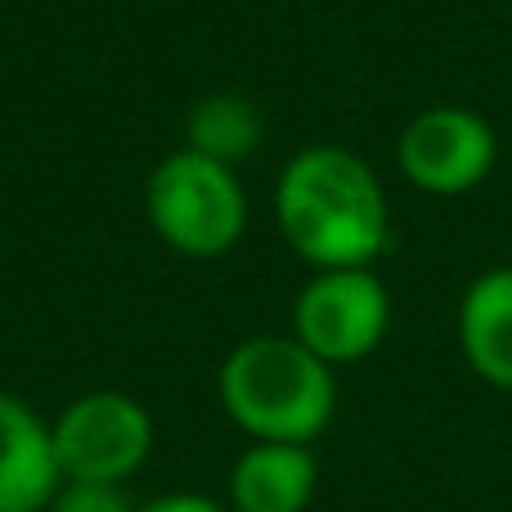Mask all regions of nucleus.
Segmentation results:
<instances>
[{
    "mask_svg": "<svg viewBox=\"0 0 512 512\" xmlns=\"http://www.w3.org/2000/svg\"><path fill=\"white\" fill-rule=\"evenodd\" d=\"M274 216L288 248L315 270H360L382 256L391 212L373 167L351 149L315 144L283 167Z\"/></svg>",
    "mask_w": 512,
    "mask_h": 512,
    "instance_id": "nucleus-1",
    "label": "nucleus"
},
{
    "mask_svg": "<svg viewBox=\"0 0 512 512\" xmlns=\"http://www.w3.org/2000/svg\"><path fill=\"white\" fill-rule=\"evenodd\" d=\"M221 405L252 441L310 445L337 409L333 364L297 337H248L221 364Z\"/></svg>",
    "mask_w": 512,
    "mask_h": 512,
    "instance_id": "nucleus-2",
    "label": "nucleus"
},
{
    "mask_svg": "<svg viewBox=\"0 0 512 512\" xmlns=\"http://www.w3.org/2000/svg\"><path fill=\"white\" fill-rule=\"evenodd\" d=\"M144 207L158 239L198 261L225 256L248 230V194L234 167L194 149H180L153 167Z\"/></svg>",
    "mask_w": 512,
    "mask_h": 512,
    "instance_id": "nucleus-3",
    "label": "nucleus"
},
{
    "mask_svg": "<svg viewBox=\"0 0 512 512\" xmlns=\"http://www.w3.org/2000/svg\"><path fill=\"white\" fill-rule=\"evenodd\" d=\"M54 459L63 481H108L122 486L144 468L153 450V423L140 400L122 391H90L50 423Z\"/></svg>",
    "mask_w": 512,
    "mask_h": 512,
    "instance_id": "nucleus-4",
    "label": "nucleus"
},
{
    "mask_svg": "<svg viewBox=\"0 0 512 512\" xmlns=\"http://www.w3.org/2000/svg\"><path fill=\"white\" fill-rule=\"evenodd\" d=\"M391 297L382 279L360 270H319L292 306V337L324 364H355L373 355L387 337Z\"/></svg>",
    "mask_w": 512,
    "mask_h": 512,
    "instance_id": "nucleus-5",
    "label": "nucleus"
},
{
    "mask_svg": "<svg viewBox=\"0 0 512 512\" xmlns=\"http://www.w3.org/2000/svg\"><path fill=\"white\" fill-rule=\"evenodd\" d=\"M396 162L400 176L423 194H472L477 185H486L499 162L495 126L463 104H432L409 117V126L400 131Z\"/></svg>",
    "mask_w": 512,
    "mask_h": 512,
    "instance_id": "nucleus-6",
    "label": "nucleus"
},
{
    "mask_svg": "<svg viewBox=\"0 0 512 512\" xmlns=\"http://www.w3.org/2000/svg\"><path fill=\"white\" fill-rule=\"evenodd\" d=\"M63 486L50 423L0 391V512H41Z\"/></svg>",
    "mask_w": 512,
    "mask_h": 512,
    "instance_id": "nucleus-7",
    "label": "nucleus"
},
{
    "mask_svg": "<svg viewBox=\"0 0 512 512\" xmlns=\"http://www.w3.org/2000/svg\"><path fill=\"white\" fill-rule=\"evenodd\" d=\"M319 486V463L310 445L256 441L230 472L234 512H306Z\"/></svg>",
    "mask_w": 512,
    "mask_h": 512,
    "instance_id": "nucleus-8",
    "label": "nucleus"
},
{
    "mask_svg": "<svg viewBox=\"0 0 512 512\" xmlns=\"http://www.w3.org/2000/svg\"><path fill=\"white\" fill-rule=\"evenodd\" d=\"M459 346L481 382L512 391V265L468 283L459 301Z\"/></svg>",
    "mask_w": 512,
    "mask_h": 512,
    "instance_id": "nucleus-9",
    "label": "nucleus"
},
{
    "mask_svg": "<svg viewBox=\"0 0 512 512\" xmlns=\"http://www.w3.org/2000/svg\"><path fill=\"white\" fill-rule=\"evenodd\" d=\"M256 140H261V117L239 95H212L189 113V149L225 162V167L248 158Z\"/></svg>",
    "mask_w": 512,
    "mask_h": 512,
    "instance_id": "nucleus-10",
    "label": "nucleus"
},
{
    "mask_svg": "<svg viewBox=\"0 0 512 512\" xmlns=\"http://www.w3.org/2000/svg\"><path fill=\"white\" fill-rule=\"evenodd\" d=\"M50 512H140L122 486L108 481H63L50 499Z\"/></svg>",
    "mask_w": 512,
    "mask_h": 512,
    "instance_id": "nucleus-11",
    "label": "nucleus"
},
{
    "mask_svg": "<svg viewBox=\"0 0 512 512\" xmlns=\"http://www.w3.org/2000/svg\"><path fill=\"white\" fill-rule=\"evenodd\" d=\"M140 512H230V508H221L207 495H162L153 504H144Z\"/></svg>",
    "mask_w": 512,
    "mask_h": 512,
    "instance_id": "nucleus-12",
    "label": "nucleus"
}]
</instances>
